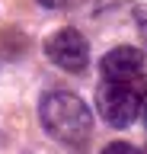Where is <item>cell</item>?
Returning <instances> with one entry per match:
<instances>
[{
  "label": "cell",
  "mask_w": 147,
  "mask_h": 154,
  "mask_svg": "<svg viewBox=\"0 0 147 154\" xmlns=\"http://www.w3.org/2000/svg\"><path fill=\"white\" fill-rule=\"evenodd\" d=\"M39 119L45 125V132L54 141L64 144H87L93 135V112L80 96L67 93V90H54L45 93L39 106Z\"/></svg>",
  "instance_id": "6da1fadb"
},
{
  "label": "cell",
  "mask_w": 147,
  "mask_h": 154,
  "mask_svg": "<svg viewBox=\"0 0 147 154\" xmlns=\"http://www.w3.org/2000/svg\"><path fill=\"white\" fill-rule=\"evenodd\" d=\"M144 90L137 80L131 84H112V80H102L96 90V106H99V116L106 119L109 125L115 128H125L131 125L141 116V106H144Z\"/></svg>",
  "instance_id": "7a4b0ae2"
},
{
  "label": "cell",
  "mask_w": 147,
  "mask_h": 154,
  "mask_svg": "<svg viewBox=\"0 0 147 154\" xmlns=\"http://www.w3.org/2000/svg\"><path fill=\"white\" fill-rule=\"evenodd\" d=\"M45 58L61 71H83L90 64V42L77 29H58L45 38Z\"/></svg>",
  "instance_id": "3957f363"
},
{
  "label": "cell",
  "mask_w": 147,
  "mask_h": 154,
  "mask_svg": "<svg viewBox=\"0 0 147 154\" xmlns=\"http://www.w3.org/2000/svg\"><path fill=\"white\" fill-rule=\"evenodd\" d=\"M99 71L112 84H131L144 71V51L134 45H118L112 51H106V58L99 61Z\"/></svg>",
  "instance_id": "277c9868"
},
{
  "label": "cell",
  "mask_w": 147,
  "mask_h": 154,
  "mask_svg": "<svg viewBox=\"0 0 147 154\" xmlns=\"http://www.w3.org/2000/svg\"><path fill=\"white\" fill-rule=\"evenodd\" d=\"M102 154H141V151H137L134 144H128V141H112V144L102 148Z\"/></svg>",
  "instance_id": "5b68a950"
},
{
  "label": "cell",
  "mask_w": 147,
  "mask_h": 154,
  "mask_svg": "<svg viewBox=\"0 0 147 154\" xmlns=\"http://www.w3.org/2000/svg\"><path fill=\"white\" fill-rule=\"evenodd\" d=\"M134 23H137V32H141V38L147 42V3H144V7H137V13H134Z\"/></svg>",
  "instance_id": "8992f818"
},
{
  "label": "cell",
  "mask_w": 147,
  "mask_h": 154,
  "mask_svg": "<svg viewBox=\"0 0 147 154\" xmlns=\"http://www.w3.org/2000/svg\"><path fill=\"white\" fill-rule=\"evenodd\" d=\"M42 7H48V10H61V7H70L74 0H39Z\"/></svg>",
  "instance_id": "52a82bcc"
},
{
  "label": "cell",
  "mask_w": 147,
  "mask_h": 154,
  "mask_svg": "<svg viewBox=\"0 0 147 154\" xmlns=\"http://www.w3.org/2000/svg\"><path fill=\"white\" fill-rule=\"evenodd\" d=\"M141 119H144V125H147V96H144V106H141Z\"/></svg>",
  "instance_id": "ba28073f"
}]
</instances>
